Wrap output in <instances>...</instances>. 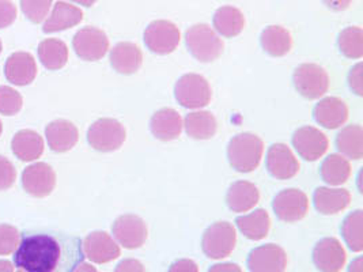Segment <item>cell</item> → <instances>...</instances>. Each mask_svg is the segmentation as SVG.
Returning <instances> with one entry per match:
<instances>
[{
    "instance_id": "cell-33",
    "label": "cell",
    "mask_w": 363,
    "mask_h": 272,
    "mask_svg": "<svg viewBox=\"0 0 363 272\" xmlns=\"http://www.w3.org/2000/svg\"><path fill=\"white\" fill-rule=\"evenodd\" d=\"M320 174L327 184L342 186L351 174V165L345 157L339 154H330L321 164Z\"/></svg>"
},
{
    "instance_id": "cell-47",
    "label": "cell",
    "mask_w": 363,
    "mask_h": 272,
    "mask_svg": "<svg viewBox=\"0 0 363 272\" xmlns=\"http://www.w3.org/2000/svg\"><path fill=\"white\" fill-rule=\"evenodd\" d=\"M0 272H14V266L9 260H0Z\"/></svg>"
},
{
    "instance_id": "cell-39",
    "label": "cell",
    "mask_w": 363,
    "mask_h": 272,
    "mask_svg": "<svg viewBox=\"0 0 363 272\" xmlns=\"http://www.w3.org/2000/svg\"><path fill=\"white\" fill-rule=\"evenodd\" d=\"M17 178V170L14 165L6 158L0 155V191H6L13 187Z\"/></svg>"
},
{
    "instance_id": "cell-35",
    "label": "cell",
    "mask_w": 363,
    "mask_h": 272,
    "mask_svg": "<svg viewBox=\"0 0 363 272\" xmlns=\"http://www.w3.org/2000/svg\"><path fill=\"white\" fill-rule=\"evenodd\" d=\"M340 52L350 59H361L363 56V30L358 26H350L342 30L337 38Z\"/></svg>"
},
{
    "instance_id": "cell-31",
    "label": "cell",
    "mask_w": 363,
    "mask_h": 272,
    "mask_svg": "<svg viewBox=\"0 0 363 272\" xmlns=\"http://www.w3.org/2000/svg\"><path fill=\"white\" fill-rule=\"evenodd\" d=\"M38 57L44 67L56 71L66 66L68 60V48L62 40L48 38L40 42Z\"/></svg>"
},
{
    "instance_id": "cell-3",
    "label": "cell",
    "mask_w": 363,
    "mask_h": 272,
    "mask_svg": "<svg viewBox=\"0 0 363 272\" xmlns=\"http://www.w3.org/2000/svg\"><path fill=\"white\" fill-rule=\"evenodd\" d=\"M185 42L191 55L201 63L214 62L223 53L222 40L206 23L189 28L185 34Z\"/></svg>"
},
{
    "instance_id": "cell-48",
    "label": "cell",
    "mask_w": 363,
    "mask_h": 272,
    "mask_svg": "<svg viewBox=\"0 0 363 272\" xmlns=\"http://www.w3.org/2000/svg\"><path fill=\"white\" fill-rule=\"evenodd\" d=\"M74 272H99L96 270V267H93L91 264H84L82 263L77 270Z\"/></svg>"
},
{
    "instance_id": "cell-40",
    "label": "cell",
    "mask_w": 363,
    "mask_h": 272,
    "mask_svg": "<svg viewBox=\"0 0 363 272\" xmlns=\"http://www.w3.org/2000/svg\"><path fill=\"white\" fill-rule=\"evenodd\" d=\"M17 18V7L11 0H0V29L9 28Z\"/></svg>"
},
{
    "instance_id": "cell-23",
    "label": "cell",
    "mask_w": 363,
    "mask_h": 272,
    "mask_svg": "<svg viewBox=\"0 0 363 272\" xmlns=\"http://www.w3.org/2000/svg\"><path fill=\"white\" fill-rule=\"evenodd\" d=\"M83 19L81 8L71 6L65 1H57L52 10L50 17L44 23V33H55L62 32L69 28L77 26Z\"/></svg>"
},
{
    "instance_id": "cell-44",
    "label": "cell",
    "mask_w": 363,
    "mask_h": 272,
    "mask_svg": "<svg viewBox=\"0 0 363 272\" xmlns=\"http://www.w3.org/2000/svg\"><path fill=\"white\" fill-rule=\"evenodd\" d=\"M323 3L333 11H345L350 7L352 0H323Z\"/></svg>"
},
{
    "instance_id": "cell-27",
    "label": "cell",
    "mask_w": 363,
    "mask_h": 272,
    "mask_svg": "<svg viewBox=\"0 0 363 272\" xmlns=\"http://www.w3.org/2000/svg\"><path fill=\"white\" fill-rule=\"evenodd\" d=\"M235 223H237L240 232L245 237L253 239V241H259V239L267 237L269 227H271L269 215L263 208L255 210L248 215L238 217Z\"/></svg>"
},
{
    "instance_id": "cell-41",
    "label": "cell",
    "mask_w": 363,
    "mask_h": 272,
    "mask_svg": "<svg viewBox=\"0 0 363 272\" xmlns=\"http://www.w3.org/2000/svg\"><path fill=\"white\" fill-rule=\"evenodd\" d=\"M362 68V64L358 63L357 66L351 68L348 74V85L357 96L363 94Z\"/></svg>"
},
{
    "instance_id": "cell-29",
    "label": "cell",
    "mask_w": 363,
    "mask_h": 272,
    "mask_svg": "<svg viewBox=\"0 0 363 272\" xmlns=\"http://www.w3.org/2000/svg\"><path fill=\"white\" fill-rule=\"evenodd\" d=\"M260 42L263 50L274 57H281L287 55L293 45L291 34L284 28L277 25L265 28L260 37Z\"/></svg>"
},
{
    "instance_id": "cell-9",
    "label": "cell",
    "mask_w": 363,
    "mask_h": 272,
    "mask_svg": "<svg viewBox=\"0 0 363 272\" xmlns=\"http://www.w3.org/2000/svg\"><path fill=\"white\" fill-rule=\"evenodd\" d=\"M272 208L281 221L291 223L305 218L309 208V200L308 196L299 189H283L275 196Z\"/></svg>"
},
{
    "instance_id": "cell-51",
    "label": "cell",
    "mask_w": 363,
    "mask_h": 272,
    "mask_svg": "<svg viewBox=\"0 0 363 272\" xmlns=\"http://www.w3.org/2000/svg\"><path fill=\"white\" fill-rule=\"evenodd\" d=\"M0 53H1V41H0Z\"/></svg>"
},
{
    "instance_id": "cell-42",
    "label": "cell",
    "mask_w": 363,
    "mask_h": 272,
    "mask_svg": "<svg viewBox=\"0 0 363 272\" xmlns=\"http://www.w3.org/2000/svg\"><path fill=\"white\" fill-rule=\"evenodd\" d=\"M115 272H146V270L139 260L125 259L117 264Z\"/></svg>"
},
{
    "instance_id": "cell-52",
    "label": "cell",
    "mask_w": 363,
    "mask_h": 272,
    "mask_svg": "<svg viewBox=\"0 0 363 272\" xmlns=\"http://www.w3.org/2000/svg\"><path fill=\"white\" fill-rule=\"evenodd\" d=\"M18 272H25L23 270H18Z\"/></svg>"
},
{
    "instance_id": "cell-20",
    "label": "cell",
    "mask_w": 363,
    "mask_h": 272,
    "mask_svg": "<svg viewBox=\"0 0 363 272\" xmlns=\"http://www.w3.org/2000/svg\"><path fill=\"white\" fill-rule=\"evenodd\" d=\"M313 113L315 121L328 130L339 128L348 119L346 102L336 97H327L321 100L315 105Z\"/></svg>"
},
{
    "instance_id": "cell-16",
    "label": "cell",
    "mask_w": 363,
    "mask_h": 272,
    "mask_svg": "<svg viewBox=\"0 0 363 272\" xmlns=\"http://www.w3.org/2000/svg\"><path fill=\"white\" fill-rule=\"evenodd\" d=\"M267 169L278 180H289L299 170V164L293 152L283 143H275L267 153Z\"/></svg>"
},
{
    "instance_id": "cell-6",
    "label": "cell",
    "mask_w": 363,
    "mask_h": 272,
    "mask_svg": "<svg viewBox=\"0 0 363 272\" xmlns=\"http://www.w3.org/2000/svg\"><path fill=\"white\" fill-rule=\"evenodd\" d=\"M176 100L184 108L200 109L211 101V87L207 79L198 74L182 75L174 87Z\"/></svg>"
},
{
    "instance_id": "cell-12",
    "label": "cell",
    "mask_w": 363,
    "mask_h": 272,
    "mask_svg": "<svg viewBox=\"0 0 363 272\" xmlns=\"http://www.w3.org/2000/svg\"><path fill=\"white\" fill-rule=\"evenodd\" d=\"M56 186V174L48 164L38 162L25 168L22 173V187L34 198H45Z\"/></svg>"
},
{
    "instance_id": "cell-13",
    "label": "cell",
    "mask_w": 363,
    "mask_h": 272,
    "mask_svg": "<svg viewBox=\"0 0 363 272\" xmlns=\"http://www.w3.org/2000/svg\"><path fill=\"white\" fill-rule=\"evenodd\" d=\"M287 255L284 249L275 244H267L255 248L248 257L250 272H284Z\"/></svg>"
},
{
    "instance_id": "cell-1",
    "label": "cell",
    "mask_w": 363,
    "mask_h": 272,
    "mask_svg": "<svg viewBox=\"0 0 363 272\" xmlns=\"http://www.w3.org/2000/svg\"><path fill=\"white\" fill-rule=\"evenodd\" d=\"M83 241L57 232H26L14 264L25 272H74L84 260Z\"/></svg>"
},
{
    "instance_id": "cell-43",
    "label": "cell",
    "mask_w": 363,
    "mask_h": 272,
    "mask_svg": "<svg viewBox=\"0 0 363 272\" xmlns=\"http://www.w3.org/2000/svg\"><path fill=\"white\" fill-rule=\"evenodd\" d=\"M167 272H199L198 264L194 260L182 259L174 261Z\"/></svg>"
},
{
    "instance_id": "cell-36",
    "label": "cell",
    "mask_w": 363,
    "mask_h": 272,
    "mask_svg": "<svg viewBox=\"0 0 363 272\" xmlns=\"http://www.w3.org/2000/svg\"><path fill=\"white\" fill-rule=\"evenodd\" d=\"M23 100L17 90L1 86L0 87V113L4 116H14L22 109Z\"/></svg>"
},
{
    "instance_id": "cell-14",
    "label": "cell",
    "mask_w": 363,
    "mask_h": 272,
    "mask_svg": "<svg viewBox=\"0 0 363 272\" xmlns=\"http://www.w3.org/2000/svg\"><path fill=\"white\" fill-rule=\"evenodd\" d=\"M313 263L321 272H339L346 264V252L336 238H323L313 249Z\"/></svg>"
},
{
    "instance_id": "cell-49",
    "label": "cell",
    "mask_w": 363,
    "mask_h": 272,
    "mask_svg": "<svg viewBox=\"0 0 363 272\" xmlns=\"http://www.w3.org/2000/svg\"><path fill=\"white\" fill-rule=\"evenodd\" d=\"M72 1H77V3L86 6V7H91L97 0H72Z\"/></svg>"
},
{
    "instance_id": "cell-18",
    "label": "cell",
    "mask_w": 363,
    "mask_h": 272,
    "mask_svg": "<svg viewBox=\"0 0 363 272\" xmlns=\"http://www.w3.org/2000/svg\"><path fill=\"white\" fill-rule=\"evenodd\" d=\"M6 78L16 86L30 85L37 75V64L28 52L13 53L4 66Z\"/></svg>"
},
{
    "instance_id": "cell-10",
    "label": "cell",
    "mask_w": 363,
    "mask_h": 272,
    "mask_svg": "<svg viewBox=\"0 0 363 272\" xmlns=\"http://www.w3.org/2000/svg\"><path fill=\"white\" fill-rule=\"evenodd\" d=\"M75 53L86 62H97L109 50V40L106 34L97 28H83L72 40Z\"/></svg>"
},
{
    "instance_id": "cell-15",
    "label": "cell",
    "mask_w": 363,
    "mask_h": 272,
    "mask_svg": "<svg viewBox=\"0 0 363 272\" xmlns=\"http://www.w3.org/2000/svg\"><path fill=\"white\" fill-rule=\"evenodd\" d=\"M293 144L297 153L306 161L313 162L328 150V139L314 127H301L294 132Z\"/></svg>"
},
{
    "instance_id": "cell-5",
    "label": "cell",
    "mask_w": 363,
    "mask_h": 272,
    "mask_svg": "<svg viewBox=\"0 0 363 272\" xmlns=\"http://www.w3.org/2000/svg\"><path fill=\"white\" fill-rule=\"evenodd\" d=\"M237 234L229 222H216L203 234L201 248L204 255L214 260L228 257L235 248Z\"/></svg>"
},
{
    "instance_id": "cell-30",
    "label": "cell",
    "mask_w": 363,
    "mask_h": 272,
    "mask_svg": "<svg viewBox=\"0 0 363 272\" xmlns=\"http://www.w3.org/2000/svg\"><path fill=\"white\" fill-rule=\"evenodd\" d=\"M184 125L186 134L198 140L211 139L216 134L218 128L214 115L207 110H199L186 115Z\"/></svg>"
},
{
    "instance_id": "cell-28",
    "label": "cell",
    "mask_w": 363,
    "mask_h": 272,
    "mask_svg": "<svg viewBox=\"0 0 363 272\" xmlns=\"http://www.w3.org/2000/svg\"><path fill=\"white\" fill-rule=\"evenodd\" d=\"M215 30L223 37H235L241 33L245 28V17L241 13V10L225 6L216 10L214 16Z\"/></svg>"
},
{
    "instance_id": "cell-46",
    "label": "cell",
    "mask_w": 363,
    "mask_h": 272,
    "mask_svg": "<svg viewBox=\"0 0 363 272\" xmlns=\"http://www.w3.org/2000/svg\"><path fill=\"white\" fill-rule=\"evenodd\" d=\"M348 272H363L362 257H357V259L350 264Z\"/></svg>"
},
{
    "instance_id": "cell-11",
    "label": "cell",
    "mask_w": 363,
    "mask_h": 272,
    "mask_svg": "<svg viewBox=\"0 0 363 272\" xmlns=\"http://www.w3.org/2000/svg\"><path fill=\"white\" fill-rule=\"evenodd\" d=\"M113 236L127 249L140 248L147 239V225L140 217L127 214L121 215L113 223Z\"/></svg>"
},
{
    "instance_id": "cell-24",
    "label": "cell",
    "mask_w": 363,
    "mask_h": 272,
    "mask_svg": "<svg viewBox=\"0 0 363 272\" xmlns=\"http://www.w3.org/2000/svg\"><path fill=\"white\" fill-rule=\"evenodd\" d=\"M314 207L324 215H332L343 211L351 202V195L347 189L320 187L313 196Z\"/></svg>"
},
{
    "instance_id": "cell-19",
    "label": "cell",
    "mask_w": 363,
    "mask_h": 272,
    "mask_svg": "<svg viewBox=\"0 0 363 272\" xmlns=\"http://www.w3.org/2000/svg\"><path fill=\"white\" fill-rule=\"evenodd\" d=\"M45 136L52 152L66 153L78 143L79 132L71 121L55 120L47 125Z\"/></svg>"
},
{
    "instance_id": "cell-26",
    "label": "cell",
    "mask_w": 363,
    "mask_h": 272,
    "mask_svg": "<svg viewBox=\"0 0 363 272\" xmlns=\"http://www.w3.org/2000/svg\"><path fill=\"white\" fill-rule=\"evenodd\" d=\"M260 200L259 189L249 181L234 183L226 195V203L234 212H247Z\"/></svg>"
},
{
    "instance_id": "cell-32",
    "label": "cell",
    "mask_w": 363,
    "mask_h": 272,
    "mask_svg": "<svg viewBox=\"0 0 363 272\" xmlns=\"http://www.w3.org/2000/svg\"><path fill=\"white\" fill-rule=\"evenodd\" d=\"M339 152L351 159H361L363 157V130L361 125H347L336 137Z\"/></svg>"
},
{
    "instance_id": "cell-17",
    "label": "cell",
    "mask_w": 363,
    "mask_h": 272,
    "mask_svg": "<svg viewBox=\"0 0 363 272\" xmlns=\"http://www.w3.org/2000/svg\"><path fill=\"white\" fill-rule=\"evenodd\" d=\"M83 252L93 263H109L120 256V248L108 233L93 232L83 241Z\"/></svg>"
},
{
    "instance_id": "cell-25",
    "label": "cell",
    "mask_w": 363,
    "mask_h": 272,
    "mask_svg": "<svg viewBox=\"0 0 363 272\" xmlns=\"http://www.w3.org/2000/svg\"><path fill=\"white\" fill-rule=\"evenodd\" d=\"M11 149L18 159L32 162L44 153V139L32 130H22L13 137Z\"/></svg>"
},
{
    "instance_id": "cell-22",
    "label": "cell",
    "mask_w": 363,
    "mask_h": 272,
    "mask_svg": "<svg viewBox=\"0 0 363 272\" xmlns=\"http://www.w3.org/2000/svg\"><path fill=\"white\" fill-rule=\"evenodd\" d=\"M111 64L118 74L133 75L143 63V55L133 42H118L111 51Z\"/></svg>"
},
{
    "instance_id": "cell-38",
    "label": "cell",
    "mask_w": 363,
    "mask_h": 272,
    "mask_svg": "<svg viewBox=\"0 0 363 272\" xmlns=\"http://www.w3.org/2000/svg\"><path fill=\"white\" fill-rule=\"evenodd\" d=\"M19 232L11 225H0V255H10L18 248Z\"/></svg>"
},
{
    "instance_id": "cell-7",
    "label": "cell",
    "mask_w": 363,
    "mask_h": 272,
    "mask_svg": "<svg viewBox=\"0 0 363 272\" xmlns=\"http://www.w3.org/2000/svg\"><path fill=\"white\" fill-rule=\"evenodd\" d=\"M293 82L298 93L308 100L323 97L330 87L327 71L313 63L301 64L297 67L293 75Z\"/></svg>"
},
{
    "instance_id": "cell-8",
    "label": "cell",
    "mask_w": 363,
    "mask_h": 272,
    "mask_svg": "<svg viewBox=\"0 0 363 272\" xmlns=\"http://www.w3.org/2000/svg\"><path fill=\"white\" fill-rule=\"evenodd\" d=\"M182 40L179 28L169 21H154L145 32V44L157 55H169L174 51Z\"/></svg>"
},
{
    "instance_id": "cell-2",
    "label": "cell",
    "mask_w": 363,
    "mask_h": 272,
    "mask_svg": "<svg viewBox=\"0 0 363 272\" xmlns=\"http://www.w3.org/2000/svg\"><path fill=\"white\" fill-rule=\"evenodd\" d=\"M263 152V140L257 135L244 132L231 139L228 157L233 169L240 173H249L260 165Z\"/></svg>"
},
{
    "instance_id": "cell-21",
    "label": "cell",
    "mask_w": 363,
    "mask_h": 272,
    "mask_svg": "<svg viewBox=\"0 0 363 272\" xmlns=\"http://www.w3.org/2000/svg\"><path fill=\"white\" fill-rule=\"evenodd\" d=\"M150 128L152 135L160 140H164V142L174 140L182 135V116L179 115V112L170 108L160 109L151 118Z\"/></svg>"
},
{
    "instance_id": "cell-34",
    "label": "cell",
    "mask_w": 363,
    "mask_h": 272,
    "mask_svg": "<svg viewBox=\"0 0 363 272\" xmlns=\"http://www.w3.org/2000/svg\"><path fill=\"white\" fill-rule=\"evenodd\" d=\"M362 210H357L352 214H350L342 225V234H343L348 248L352 252H362Z\"/></svg>"
},
{
    "instance_id": "cell-50",
    "label": "cell",
    "mask_w": 363,
    "mask_h": 272,
    "mask_svg": "<svg viewBox=\"0 0 363 272\" xmlns=\"http://www.w3.org/2000/svg\"><path fill=\"white\" fill-rule=\"evenodd\" d=\"M1 131H3V125H1V121H0V135H1Z\"/></svg>"
},
{
    "instance_id": "cell-45",
    "label": "cell",
    "mask_w": 363,
    "mask_h": 272,
    "mask_svg": "<svg viewBox=\"0 0 363 272\" xmlns=\"http://www.w3.org/2000/svg\"><path fill=\"white\" fill-rule=\"evenodd\" d=\"M208 272H242L241 267L234 263H222V264H215Z\"/></svg>"
},
{
    "instance_id": "cell-4",
    "label": "cell",
    "mask_w": 363,
    "mask_h": 272,
    "mask_svg": "<svg viewBox=\"0 0 363 272\" xmlns=\"http://www.w3.org/2000/svg\"><path fill=\"white\" fill-rule=\"evenodd\" d=\"M125 128L115 119H99L87 131L89 144L102 153L118 150L125 142Z\"/></svg>"
},
{
    "instance_id": "cell-37",
    "label": "cell",
    "mask_w": 363,
    "mask_h": 272,
    "mask_svg": "<svg viewBox=\"0 0 363 272\" xmlns=\"http://www.w3.org/2000/svg\"><path fill=\"white\" fill-rule=\"evenodd\" d=\"M52 0H21V8L30 22L41 23L48 17Z\"/></svg>"
}]
</instances>
